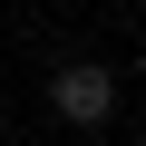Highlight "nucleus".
Returning <instances> with one entry per match:
<instances>
[{"label":"nucleus","mask_w":146,"mask_h":146,"mask_svg":"<svg viewBox=\"0 0 146 146\" xmlns=\"http://www.w3.org/2000/svg\"><path fill=\"white\" fill-rule=\"evenodd\" d=\"M49 107H58L68 127H107V117H117V68H98V58L49 68Z\"/></svg>","instance_id":"nucleus-1"}]
</instances>
